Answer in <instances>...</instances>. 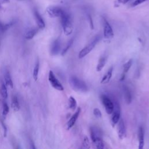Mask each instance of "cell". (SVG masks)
<instances>
[{
	"label": "cell",
	"mask_w": 149,
	"mask_h": 149,
	"mask_svg": "<svg viewBox=\"0 0 149 149\" xmlns=\"http://www.w3.org/2000/svg\"><path fill=\"white\" fill-rule=\"evenodd\" d=\"M69 81L71 88L75 91L86 92L88 90L86 83L75 76H70Z\"/></svg>",
	"instance_id": "6da1fadb"
},
{
	"label": "cell",
	"mask_w": 149,
	"mask_h": 149,
	"mask_svg": "<svg viewBox=\"0 0 149 149\" xmlns=\"http://www.w3.org/2000/svg\"><path fill=\"white\" fill-rule=\"evenodd\" d=\"M60 17L61 18V24L64 34L66 36H69L72 34L73 29L72 19L70 15L64 12Z\"/></svg>",
	"instance_id": "7a4b0ae2"
},
{
	"label": "cell",
	"mask_w": 149,
	"mask_h": 149,
	"mask_svg": "<svg viewBox=\"0 0 149 149\" xmlns=\"http://www.w3.org/2000/svg\"><path fill=\"white\" fill-rule=\"evenodd\" d=\"M101 39V37L100 36H97L94 40L88 43L84 48H83L79 53V58L81 59L84 58L85 56L88 55L95 47V45Z\"/></svg>",
	"instance_id": "3957f363"
},
{
	"label": "cell",
	"mask_w": 149,
	"mask_h": 149,
	"mask_svg": "<svg viewBox=\"0 0 149 149\" xmlns=\"http://www.w3.org/2000/svg\"><path fill=\"white\" fill-rule=\"evenodd\" d=\"M48 80L52 86V87L56 90L63 91L64 90L63 86L61 83V82L58 80V79L55 76L54 72L52 70L49 72L48 74Z\"/></svg>",
	"instance_id": "277c9868"
},
{
	"label": "cell",
	"mask_w": 149,
	"mask_h": 149,
	"mask_svg": "<svg viewBox=\"0 0 149 149\" xmlns=\"http://www.w3.org/2000/svg\"><path fill=\"white\" fill-rule=\"evenodd\" d=\"M101 99L107 113L108 114H111L114 109V104L112 101L105 94L101 95Z\"/></svg>",
	"instance_id": "5b68a950"
},
{
	"label": "cell",
	"mask_w": 149,
	"mask_h": 149,
	"mask_svg": "<svg viewBox=\"0 0 149 149\" xmlns=\"http://www.w3.org/2000/svg\"><path fill=\"white\" fill-rule=\"evenodd\" d=\"M112 113V116L111 117V123L112 127H113L118 123V122L120 119V116L119 105L117 103V102H115L114 109Z\"/></svg>",
	"instance_id": "8992f818"
},
{
	"label": "cell",
	"mask_w": 149,
	"mask_h": 149,
	"mask_svg": "<svg viewBox=\"0 0 149 149\" xmlns=\"http://www.w3.org/2000/svg\"><path fill=\"white\" fill-rule=\"evenodd\" d=\"M103 31L104 38L107 39L113 38L114 36L113 30L110 24L105 19H103Z\"/></svg>",
	"instance_id": "52a82bcc"
},
{
	"label": "cell",
	"mask_w": 149,
	"mask_h": 149,
	"mask_svg": "<svg viewBox=\"0 0 149 149\" xmlns=\"http://www.w3.org/2000/svg\"><path fill=\"white\" fill-rule=\"evenodd\" d=\"M48 15L51 17H61L64 13V10L58 6H50L47 9Z\"/></svg>",
	"instance_id": "ba28073f"
},
{
	"label": "cell",
	"mask_w": 149,
	"mask_h": 149,
	"mask_svg": "<svg viewBox=\"0 0 149 149\" xmlns=\"http://www.w3.org/2000/svg\"><path fill=\"white\" fill-rule=\"evenodd\" d=\"M81 112V108L80 107H78L77 108L76 111L74 113V114L70 118V119H69V120L68 121V122L66 123V130H69V129H70L74 125V123H76V121L77 120L79 114Z\"/></svg>",
	"instance_id": "9c48e42d"
},
{
	"label": "cell",
	"mask_w": 149,
	"mask_h": 149,
	"mask_svg": "<svg viewBox=\"0 0 149 149\" xmlns=\"http://www.w3.org/2000/svg\"><path fill=\"white\" fill-rule=\"evenodd\" d=\"M118 124V137L122 140L126 136V129L125 122L122 119H119Z\"/></svg>",
	"instance_id": "30bf717a"
},
{
	"label": "cell",
	"mask_w": 149,
	"mask_h": 149,
	"mask_svg": "<svg viewBox=\"0 0 149 149\" xmlns=\"http://www.w3.org/2000/svg\"><path fill=\"white\" fill-rule=\"evenodd\" d=\"M61 51V41L59 39L55 40L51 47V54L52 55H58Z\"/></svg>",
	"instance_id": "8fae6325"
},
{
	"label": "cell",
	"mask_w": 149,
	"mask_h": 149,
	"mask_svg": "<svg viewBox=\"0 0 149 149\" xmlns=\"http://www.w3.org/2000/svg\"><path fill=\"white\" fill-rule=\"evenodd\" d=\"M139 148L143 149L144 145V130L142 126H140L138 131Z\"/></svg>",
	"instance_id": "7c38bea8"
},
{
	"label": "cell",
	"mask_w": 149,
	"mask_h": 149,
	"mask_svg": "<svg viewBox=\"0 0 149 149\" xmlns=\"http://www.w3.org/2000/svg\"><path fill=\"white\" fill-rule=\"evenodd\" d=\"M34 17H35V19H36V21L38 27L40 29H44V27L45 26V22H44L42 17L40 15V14L38 12V11L34 12Z\"/></svg>",
	"instance_id": "4fadbf2b"
},
{
	"label": "cell",
	"mask_w": 149,
	"mask_h": 149,
	"mask_svg": "<svg viewBox=\"0 0 149 149\" xmlns=\"http://www.w3.org/2000/svg\"><path fill=\"white\" fill-rule=\"evenodd\" d=\"M123 94H124V97H125V100L127 104H130L132 100L130 91L129 90V88L126 86H123Z\"/></svg>",
	"instance_id": "5bb4252c"
},
{
	"label": "cell",
	"mask_w": 149,
	"mask_h": 149,
	"mask_svg": "<svg viewBox=\"0 0 149 149\" xmlns=\"http://www.w3.org/2000/svg\"><path fill=\"white\" fill-rule=\"evenodd\" d=\"M112 72H113V67L112 66L108 70L106 74L102 78L101 81V84H107L110 81L112 76Z\"/></svg>",
	"instance_id": "9a60e30c"
},
{
	"label": "cell",
	"mask_w": 149,
	"mask_h": 149,
	"mask_svg": "<svg viewBox=\"0 0 149 149\" xmlns=\"http://www.w3.org/2000/svg\"><path fill=\"white\" fill-rule=\"evenodd\" d=\"M93 143L95 145V147L99 149H102L105 147V144L104 142L101 137V136L96 137L95 139H94L92 140Z\"/></svg>",
	"instance_id": "2e32d148"
},
{
	"label": "cell",
	"mask_w": 149,
	"mask_h": 149,
	"mask_svg": "<svg viewBox=\"0 0 149 149\" xmlns=\"http://www.w3.org/2000/svg\"><path fill=\"white\" fill-rule=\"evenodd\" d=\"M4 80H5V84L6 86L12 89L13 87V83L11 78V76L10 75V73L8 71H6L4 74Z\"/></svg>",
	"instance_id": "e0dca14e"
},
{
	"label": "cell",
	"mask_w": 149,
	"mask_h": 149,
	"mask_svg": "<svg viewBox=\"0 0 149 149\" xmlns=\"http://www.w3.org/2000/svg\"><path fill=\"white\" fill-rule=\"evenodd\" d=\"M11 107L12 109L15 112H17L20 109V104L18 100V98L17 96L13 95L12 98V101H11Z\"/></svg>",
	"instance_id": "ac0fdd59"
},
{
	"label": "cell",
	"mask_w": 149,
	"mask_h": 149,
	"mask_svg": "<svg viewBox=\"0 0 149 149\" xmlns=\"http://www.w3.org/2000/svg\"><path fill=\"white\" fill-rule=\"evenodd\" d=\"M106 63V58L105 56H101L98 61L96 70L97 72H100L104 68Z\"/></svg>",
	"instance_id": "d6986e66"
},
{
	"label": "cell",
	"mask_w": 149,
	"mask_h": 149,
	"mask_svg": "<svg viewBox=\"0 0 149 149\" xmlns=\"http://www.w3.org/2000/svg\"><path fill=\"white\" fill-rule=\"evenodd\" d=\"M38 30L36 29H31L29 30L26 34H25V38L27 40H31L32 39L37 33Z\"/></svg>",
	"instance_id": "ffe728a7"
},
{
	"label": "cell",
	"mask_w": 149,
	"mask_h": 149,
	"mask_svg": "<svg viewBox=\"0 0 149 149\" xmlns=\"http://www.w3.org/2000/svg\"><path fill=\"white\" fill-rule=\"evenodd\" d=\"M39 69H40V63H39V61L37 60L34 66V68L33 69V77L35 81H37L38 79Z\"/></svg>",
	"instance_id": "44dd1931"
},
{
	"label": "cell",
	"mask_w": 149,
	"mask_h": 149,
	"mask_svg": "<svg viewBox=\"0 0 149 149\" xmlns=\"http://www.w3.org/2000/svg\"><path fill=\"white\" fill-rule=\"evenodd\" d=\"M69 107L72 111H74L77 108L76 100L72 96H70L69 98Z\"/></svg>",
	"instance_id": "7402d4cb"
},
{
	"label": "cell",
	"mask_w": 149,
	"mask_h": 149,
	"mask_svg": "<svg viewBox=\"0 0 149 149\" xmlns=\"http://www.w3.org/2000/svg\"><path fill=\"white\" fill-rule=\"evenodd\" d=\"M0 94L2 98H6L8 97V90H7V86L3 83H2L1 87H0Z\"/></svg>",
	"instance_id": "603a6c76"
},
{
	"label": "cell",
	"mask_w": 149,
	"mask_h": 149,
	"mask_svg": "<svg viewBox=\"0 0 149 149\" xmlns=\"http://www.w3.org/2000/svg\"><path fill=\"white\" fill-rule=\"evenodd\" d=\"M73 39H71V40H70L68 42V43L66 44V46L63 48V49L62 51H61V54L62 56H64V55L67 53L68 51L69 50V49L70 48V47H71L72 45L73 44Z\"/></svg>",
	"instance_id": "cb8c5ba5"
},
{
	"label": "cell",
	"mask_w": 149,
	"mask_h": 149,
	"mask_svg": "<svg viewBox=\"0 0 149 149\" xmlns=\"http://www.w3.org/2000/svg\"><path fill=\"white\" fill-rule=\"evenodd\" d=\"M132 63H133V59H130L123 65V73H126L129 70L130 68H131V66L132 65Z\"/></svg>",
	"instance_id": "d4e9b609"
},
{
	"label": "cell",
	"mask_w": 149,
	"mask_h": 149,
	"mask_svg": "<svg viewBox=\"0 0 149 149\" xmlns=\"http://www.w3.org/2000/svg\"><path fill=\"white\" fill-rule=\"evenodd\" d=\"M9 106L6 102H4L3 103V105H2V115L4 116H6L8 115V113H9Z\"/></svg>",
	"instance_id": "484cf974"
},
{
	"label": "cell",
	"mask_w": 149,
	"mask_h": 149,
	"mask_svg": "<svg viewBox=\"0 0 149 149\" xmlns=\"http://www.w3.org/2000/svg\"><path fill=\"white\" fill-rule=\"evenodd\" d=\"M83 147L86 148H90V141H89L88 138L86 136H84L83 140Z\"/></svg>",
	"instance_id": "4316f807"
},
{
	"label": "cell",
	"mask_w": 149,
	"mask_h": 149,
	"mask_svg": "<svg viewBox=\"0 0 149 149\" xmlns=\"http://www.w3.org/2000/svg\"><path fill=\"white\" fill-rule=\"evenodd\" d=\"M1 123L3 129V136L4 137H6L7 134H8V128L5 123V122H3V120L2 119H1Z\"/></svg>",
	"instance_id": "83f0119b"
},
{
	"label": "cell",
	"mask_w": 149,
	"mask_h": 149,
	"mask_svg": "<svg viewBox=\"0 0 149 149\" xmlns=\"http://www.w3.org/2000/svg\"><path fill=\"white\" fill-rule=\"evenodd\" d=\"M93 114L95 117H97L98 118H100L102 116V113H101V111L97 108H95L93 109Z\"/></svg>",
	"instance_id": "f1b7e54d"
},
{
	"label": "cell",
	"mask_w": 149,
	"mask_h": 149,
	"mask_svg": "<svg viewBox=\"0 0 149 149\" xmlns=\"http://www.w3.org/2000/svg\"><path fill=\"white\" fill-rule=\"evenodd\" d=\"M146 1H147V0H136L133 3H132V6H137V5H140V4H141V3H143L144 2H145Z\"/></svg>",
	"instance_id": "f546056e"
},
{
	"label": "cell",
	"mask_w": 149,
	"mask_h": 149,
	"mask_svg": "<svg viewBox=\"0 0 149 149\" xmlns=\"http://www.w3.org/2000/svg\"><path fill=\"white\" fill-rule=\"evenodd\" d=\"M130 0H118V2L119 3H122V4H125L128 2Z\"/></svg>",
	"instance_id": "4dcf8cb0"
},
{
	"label": "cell",
	"mask_w": 149,
	"mask_h": 149,
	"mask_svg": "<svg viewBox=\"0 0 149 149\" xmlns=\"http://www.w3.org/2000/svg\"><path fill=\"white\" fill-rule=\"evenodd\" d=\"M8 2H9V0H0V5L5 3H8Z\"/></svg>",
	"instance_id": "1f68e13d"
},
{
	"label": "cell",
	"mask_w": 149,
	"mask_h": 149,
	"mask_svg": "<svg viewBox=\"0 0 149 149\" xmlns=\"http://www.w3.org/2000/svg\"><path fill=\"white\" fill-rule=\"evenodd\" d=\"M125 73H123L122 74V76H121V77H120V81H123V80L125 79Z\"/></svg>",
	"instance_id": "d6a6232c"
},
{
	"label": "cell",
	"mask_w": 149,
	"mask_h": 149,
	"mask_svg": "<svg viewBox=\"0 0 149 149\" xmlns=\"http://www.w3.org/2000/svg\"><path fill=\"white\" fill-rule=\"evenodd\" d=\"M31 148H36V147H34V143L32 142V141H31Z\"/></svg>",
	"instance_id": "836d02e7"
},
{
	"label": "cell",
	"mask_w": 149,
	"mask_h": 149,
	"mask_svg": "<svg viewBox=\"0 0 149 149\" xmlns=\"http://www.w3.org/2000/svg\"><path fill=\"white\" fill-rule=\"evenodd\" d=\"M0 47H1V41H0Z\"/></svg>",
	"instance_id": "e575fe53"
}]
</instances>
